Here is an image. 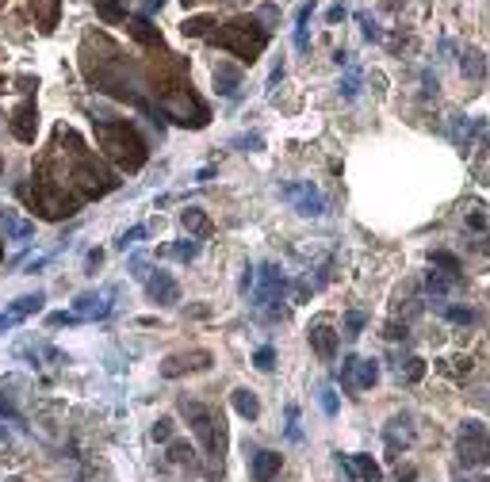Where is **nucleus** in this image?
Listing matches in <instances>:
<instances>
[{"label":"nucleus","mask_w":490,"mask_h":482,"mask_svg":"<svg viewBox=\"0 0 490 482\" xmlns=\"http://www.w3.org/2000/svg\"><path fill=\"white\" fill-rule=\"evenodd\" d=\"M92 126H96V142H100L104 157L123 165L126 173L146 165V142L138 138V131L131 123H123V119H92Z\"/></svg>","instance_id":"1"},{"label":"nucleus","mask_w":490,"mask_h":482,"mask_svg":"<svg viewBox=\"0 0 490 482\" xmlns=\"http://www.w3.org/2000/svg\"><path fill=\"white\" fill-rule=\"evenodd\" d=\"M211 42L223 46V50H230V54H238L241 61H257L268 46V27H261L257 19H234L223 31L211 35Z\"/></svg>","instance_id":"2"},{"label":"nucleus","mask_w":490,"mask_h":482,"mask_svg":"<svg viewBox=\"0 0 490 482\" xmlns=\"http://www.w3.org/2000/svg\"><path fill=\"white\" fill-rule=\"evenodd\" d=\"M460 463H464V471H482V467L490 463V432L482 421H475V417H467L464 425H460Z\"/></svg>","instance_id":"3"},{"label":"nucleus","mask_w":490,"mask_h":482,"mask_svg":"<svg viewBox=\"0 0 490 482\" xmlns=\"http://www.w3.org/2000/svg\"><path fill=\"white\" fill-rule=\"evenodd\" d=\"M283 295H288V276L280 272V264H261L257 283H253V307L268 310V318H280Z\"/></svg>","instance_id":"4"},{"label":"nucleus","mask_w":490,"mask_h":482,"mask_svg":"<svg viewBox=\"0 0 490 482\" xmlns=\"http://www.w3.org/2000/svg\"><path fill=\"white\" fill-rule=\"evenodd\" d=\"M184 414H188L196 436L203 441V448H207L211 456H218V452H223V421H215V414H211L207 406H200V402H184Z\"/></svg>","instance_id":"5"},{"label":"nucleus","mask_w":490,"mask_h":482,"mask_svg":"<svg viewBox=\"0 0 490 482\" xmlns=\"http://www.w3.org/2000/svg\"><path fill=\"white\" fill-rule=\"evenodd\" d=\"M345 391H372L379 383V360H364V356H345L337 372Z\"/></svg>","instance_id":"6"},{"label":"nucleus","mask_w":490,"mask_h":482,"mask_svg":"<svg viewBox=\"0 0 490 482\" xmlns=\"http://www.w3.org/2000/svg\"><path fill=\"white\" fill-rule=\"evenodd\" d=\"M280 195H283V200H288L295 211H299L303 218H322V215H326V200H322V191H318V184H310V180L283 184Z\"/></svg>","instance_id":"7"},{"label":"nucleus","mask_w":490,"mask_h":482,"mask_svg":"<svg viewBox=\"0 0 490 482\" xmlns=\"http://www.w3.org/2000/svg\"><path fill=\"white\" fill-rule=\"evenodd\" d=\"M310 345H314V352L326 360V364H333V360H337L341 333L333 329L330 318H314V322H310Z\"/></svg>","instance_id":"8"},{"label":"nucleus","mask_w":490,"mask_h":482,"mask_svg":"<svg viewBox=\"0 0 490 482\" xmlns=\"http://www.w3.org/2000/svg\"><path fill=\"white\" fill-rule=\"evenodd\" d=\"M146 291H150V299L158 302V307H176V302H180V283H176L165 268H153V272L146 276Z\"/></svg>","instance_id":"9"},{"label":"nucleus","mask_w":490,"mask_h":482,"mask_svg":"<svg viewBox=\"0 0 490 482\" xmlns=\"http://www.w3.org/2000/svg\"><path fill=\"white\" fill-rule=\"evenodd\" d=\"M337 459H341V467L360 482H379L383 479V467L375 463L372 456H364V452H357V456H337Z\"/></svg>","instance_id":"10"},{"label":"nucleus","mask_w":490,"mask_h":482,"mask_svg":"<svg viewBox=\"0 0 490 482\" xmlns=\"http://www.w3.org/2000/svg\"><path fill=\"white\" fill-rule=\"evenodd\" d=\"M280 467H283V456L280 452H253L249 456V474H253V482H272L276 474H280Z\"/></svg>","instance_id":"11"},{"label":"nucleus","mask_w":490,"mask_h":482,"mask_svg":"<svg viewBox=\"0 0 490 482\" xmlns=\"http://www.w3.org/2000/svg\"><path fill=\"white\" fill-rule=\"evenodd\" d=\"M203 367H211V352H188V356H169L161 375H165V379H176V375H184V372H203Z\"/></svg>","instance_id":"12"},{"label":"nucleus","mask_w":490,"mask_h":482,"mask_svg":"<svg viewBox=\"0 0 490 482\" xmlns=\"http://www.w3.org/2000/svg\"><path fill=\"white\" fill-rule=\"evenodd\" d=\"M111 295L115 291H104V295H81V299L73 302V314L81 318V322H88V318H96V322H100V318H108L111 314Z\"/></svg>","instance_id":"13"},{"label":"nucleus","mask_w":490,"mask_h":482,"mask_svg":"<svg viewBox=\"0 0 490 482\" xmlns=\"http://www.w3.org/2000/svg\"><path fill=\"white\" fill-rule=\"evenodd\" d=\"M35 126H39V108H35V100H23L12 115V134L19 142H35Z\"/></svg>","instance_id":"14"},{"label":"nucleus","mask_w":490,"mask_h":482,"mask_svg":"<svg viewBox=\"0 0 490 482\" xmlns=\"http://www.w3.org/2000/svg\"><path fill=\"white\" fill-rule=\"evenodd\" d=\"M414 441V429H410V417L402 414V417H390V425H387V448H390V459H399L402 456V448Z\"/></svg>","instance_id":"15"},{"label":"nucleus","mask_w":490,"mask_h":482,"mask_svg":"<svg viewBox=\"0 0 490 482\" xmlns=\"http://www.w3.org/2000/svg\"><path fill=\"white\" fill-rule=\"evenodd\" d=\"M0 233H4V241H27L35 238V222L19 218L16 211H0Z\"/></svg>","instance_id":"16"},{"label":"nucleus","mask_w":490,"mask_h":482,"mask_svg":"<svg viewBox=\"0 0 490 482\" xmlns=\"http://www.w3.org/2000/svg\"><path fill=\"white\" fill-rule=\"evenodd\" d=\"M215 88H218V96H234V92L241 88V69L230 66V61H218L215 66Z\"/></svg>","instance_id":"17"},{"label":"nucleus","mask_w":490,"mask_h":482,"mask_svg":"<svg viewBox=\"0 0 490 482\" xmlns=\"http://www.w3.org/2000/svg\"><path fill=\"white\" fill-rule=\"evenodd\" d=\"M230 402H234V409H238L245 421H257V417H261V398L249 391V387H238V391L230 394Z\"/></svg>","instance_id":"18"},{"label":"nucleus","mask_w":490,"mask_h":482,"mask_svg":"<svg viewBox=\"0 0 490 482\" xmlns=\"http://www.w3.org/2000/svg\"><path fill=\"white\" fill-rule=\"evenodd\" d=\"M180 222H184V230H188V238H200V241L211 238V218L203 215L200 207H188V211L180 215Z\"/></svg>","instance_id":"19"},{"label":"nucleus","mask_w":490,"mask_h":482,"mask_svg":"<svg viewBox=\"0 0 490 482\" xmlns=\"http://www.w3.org/2000/svg\"><path fill=\"white\" fill-rule=\"evenodd\" d=\"M460 69H464L467 81H482V77H487V58H482L475 46H464V54H460Z\"/></svg>","instance_id":"20"},{"label":"nucleus","mask_w":490,"mask_h":482,"mask_svg":"<svg viewBox=\"0 0 490 482\" xmlns=\"http://www.w3.org/2000/svg\"><path fill=\"white\" fill-rule=\"evenodd\" d=\"M42 302H46V295H42V291H35V295H19V299L8 307V314L19 322V318H31V314H39V310H42Z\"/></svg>","instance_id":"21"},{"label":"nucleus","mask_w":490,"mask_h":482,"mask_svg":"<svg viewBox=\"0 0 490 482\" xmlns=\"http://www.w3.org/2000/svg\"><path fill=\"white\" fill-rule=\"evenodd\" d=\"M456 283H460V276H452V272H437V268H433V272L425 276V291L440 299V295H449Z\"/></svg>","instance_id":"22"},{"label":"nucleus","mask_w":490,"mask_h":482,"mask_svg":"<svg viewBox=\"0 0 490 482\" xmlns=\"http://www.w3.org/2000/svg\"><path fill=\"white\" fill-rule=\"evenodd\" d=\"M169 257H176V260H184V264H188V260H196L200 257V238H184V241H176V245H169Z\"/></svg>","instance_id":"23"},{"label":"nucleus","mask_w":490,"mask_h":482,"mask_svg":"<svg viewBox=\"0 0 490 482\" xmlns=\"http://www.w3.org/2000/svg\"><path fill=\"white\" fill-rule=\"evenodd\" d=\"M440 314L449 318V322H456V325H475L479 322V310H471V307H440Z\"/></svg>","instance_id":"24"},{"label":"nucleus","mask_w":490,"mask_h":482,"mask_svg":"<svg viewBox=\"0 0 490 482\" xmlns=\"http://www.w3.org/2000/svg\"><path fill=\"white\" fill-rule=\"evenodd\" d=\"M337 92L345 96V100H357V96H360V69L352 66V61H349V73H345V81L337 84Z\"/></svg>","instance_id":"25"},{"label":"nucleus","mask_w":490,"mask_h":482,"mask_svg":"<svg viewBox=\"0 0 490 482\" xmlns=\"http://www.w3.org/2000/svg\"><path fill=\"white\" fill-rule=\"evenodd\" d=\"M399 375L406 383H422L425 379V360L422 356H406V364H399Z\"/></svg>","instance_id":"26"},{"label":"nucleus","mask_w":490,"mask_h":482,"mask_svg":"<svg viewBox=\"0 0 490 482\" xmlns=\"http://www.w3.org/2000/svg\"><path fill=\"white\" fill-rule=\"evenodd\" d=\"M364 325H368L364 310H349V314H345V337H349V341H357L360 333H364Z\"/></svg>","instance_id":"27"},{"label":"nucleus","mask_w":490,"mask_h":482,"mask_svg":"<svg viewBox=\"0 0 490 482\" xmlns=\"http://www.w3.org/2000/svg\"><path fill=\"white\" fill-rule=\"evenodd\" d=\"M429 264L433 268H444V272H452V276H460V260L452 257V253H444V249H433L429 253Z\"/></svg>","instance_id":"28"},{"label":"nucleus","mask_w":490,"mask_h":482,"mask_svg":"<svg viewBox=\"0 0 490 482\" xmlns=\"http://www.w3.org/2000/svg\"><path fill=\"white\" fill-rule=\"evenodd\" d=\"M318 406H322L326 417H337V409H341L337 391H333V387H322V391H318Z\"/></svg>","instance_id":"29"},{"label":"nucleus","mask_w":490,"mask_h":482,"mask_svg":"<svg viewBox=\"0 0 490 482\" xmlns=\"http://www.w3.org/2000/svg\"><path fill=\"white\" fill-rule=\"evenodd\" d=\"M131 35H134V39H142V42H150V46H153V42L161 46V35L150 31V23H146V19H134V23H131Z\"/></svg>","instance_id":"30"},{"label":"nucleus","mask_w":490,"mask_h":482,"mask_svg":"<svg viewBox=\"0 0 490 482\" xmlns=\"http://www.w3.org/2000/svg\"><path fill=\"white\" fill-rule=\"evenodd\" d=\"M253 364H257L261 372H272V367H276V349H272V345H261V349L253 352Z\"/></svg>","instance_id":"31"},{"label":"nucleus","mask_w":490,"mask_h":482,"mask_svg":"<svg viewBox=\"0 0 490 482\" xmlns=\"http://www.w3.org/2000/svg\"><path fill=\"white\" fill-rule=\"evenodd\" d=\"M283 432H288V441H291V444H299V441H303V429H299V406H288V429H283Z\"/></svg>","instance_id":"32"},{"label":"nucleus","mask_w":490,"mask_h":482,"mask_svg":"<svg viewBox=\"0 0 490 482\" xmlns=\"http://www.w3.org/2000/svg\"><path fill=\"white\" fill-rule=\"evenodd\" d=\"M146 233H150V226H131V230H126L123 238H119V249H131V245H138V241L146 238Z\"/></svg>","instance_id":"33"},{"label":"nucleus","mask_w":490,"mask_h":482,"mask_svg":"<svg viewBox=\"0 0 490 482\" xmlns=\"http://www.w3.org/2000/svg\"><path fill=\"white\" fill-rule=\"evenodd\" d=\"M357 19H360V27H364V39H368V42H379V39H383V31H379V23H375V19H372V16H368V12H360V16H357Z\"/></svg>","instance_id":"34"},{"label":"nucleus","mask_w":490,"mask_h":482,"mask_svg":"<svg viewBox=\"0 0 490 482\" xmlns=\"http://www.w3.org/2000/svg\"><path fill=\"white\" fill-rule=\"evenodd\" d=\"M153 441H158V444H169V441H173V417H161V421L153 425Z\"/></svg>","instance_id":"35"},{"label":"nucleus","mask_w":490,"mask_h":482,"mask_svg":"<svg viewBox=\"0 0 490 482\" xmlns=\"http://www.w3.org/2000/svg\"><path fill=\"white\" fill-rule=\"evenodd\" d=\"M169 459H173V463H188V459H191V448H188L184 441H173V444H169Z\"/></svg>","instance_id":"36"},{"label":"nucleus","mask_w":490,"mask_h":482,"mask_svg":"<svg viewBox=\"0 0 490 482\" xmlns=\"http://www.w3.org/2000/svg\"><path fill=\"white\" fill-rule=\"evenodd\" d=\"M207 27H215V19H207V16L188 19V23H184V35H207Z\"/></svg>","instance_id":"37"},{"label":"nucleus","mask_w":490,"mask_h":482,"mask_svg":"<svg viewBox=\"0 0 490 482\" xmlns=\"http://www.w3.org/2000/svg\"><path fill=\"white\" fill-rule=\"evenodd\" d=\"M77 322H81V318H77V314H66V310H58V314L46 318V325H50V329H62V325H77Z\"/></svg>","instance_id":"38"},{"label":"nucleus","mask_w":490,"mask_h":482,"mask_svg":"<svg viewBox=\"0 0 490 482\" xmlns=\"http://www.w3.org/2000/svg\"><path fill=\"white\" fill-rule=\"evenodd\" d=\"M234 146H238V150H261L265 138H261V134H241V138H234Z\"/></svg>","instance_id":"39"},{"label":"nucleus","mask_w":490,"mask_h":482,"mask_svg":"<svg viewBox=\"0 0 490 482\" xmlns=\"http://www.w3.org/2000/svg\"><path fill=\"white\" fill-rule=\"evenodd\" d=\"M4 417H8V421H12V425H23V417H19V414H16V406H12V402H8V398H0V421H4Z\"/></svg>","instance_id":"40"},{"label":"nucleus","mask_w":490,"mask_h":482,"mask_svg":"<svg viewBox=\"0 0 490 482\" xmlns=\"http://www.w3.org/2000/svg\"><path fill=\"white\" fill-rule=\"evenodd\" d=\"M100 264H104V253H100V249H92L88 257H84V268H88V272H96Z\"/></svg>","instance_id":"41"},{"label":"nucleus","mask_w":490,"mask_h":482,"mask_svg":"<svg viewBox=\"0 0 490 482\" xmlns=\"http://www.w3.org/2000/svg\"><path fill=\"white\" fill-rule=\"evenodd\" d=\"M310 46V35H307V27H295V50H307Z\"/></svg>","instance_id":"42"},{"label":"nucleus","mask_w":490,"mask_h":482,"mask_svg":"<svg viewBox=\"0 0 490 482\" xmlns=\"http://www.w3.org/2000/svg\"><path fill=\"white\" fill-rule=\"evenodd\" d=\"M383 337H387V341H399V337H406V325H395V322H390Z\"/></svg>","instance_id":"43"},{"label":"nucleus","mask_w":490,"mask_h":482,"mask_svg":"<svg viewBox=\"0 0 490 482\" xmlns=\"http://www.w3.org/2000/svg\"><path fill=\"white\" fill-rule=\"evenodd\" d=\"M422 84H425V96H437L440 84H437V77H433V73H425V77H422Z\"/></svg>","instance_id":"44"},{"label":"nucleus","mask_w":490,"mask_h":482,"mask_svg":"<svg viewBox=\"0 0 490 482\" xmlns=\"http://www.w3.org/2000/svg\"><path fill=\"white\" fill-rule=\"evenodd\" d=\"M467 226H471V230H482V226H487V218L475 211V215H467Z\"/></svg>","instance_id":"45"},{"label":"nucleus","mask_w":490,"mask_h":482,"mask_svg":"<svg viewBox=\"0 0 490 482\" xmlns=\"http://www.w3.org/2000/svg\"><path fill=\"white\" fill-rule=\"evenodd\" d=\"M12 325H16V318H12V314H8V310H4V314H0V333H8V329H12Z\"/></svg>","instance_id":"46"},{"label":"nucleus","mask_w":490,"mask_h":482,"mask_svg":"<svg viewBox=\"0 0 490 482\" xmlns=\"http://www.w3.org/2000/svg\"><path fill=\"white\" fill-rule=\"evenodd\" d=\"M337 19H345V4H337V8H330V23H337Z\"/></svg>","instance_id":"47"},{"label":"nucleus","mask_w":490,"mask_h":482,"mask_svg":"<svg viewBox=\"0 0 490 482\" xmlns=\"http://www.w3.org/2000/svg\"><path fill=\"white\" fill-rule=\"evenodd\" d=\"M211 176H215V165H207V168H200V173H196V180H211Z\"/></svg>","instance_id":"48"}]
</instances>
